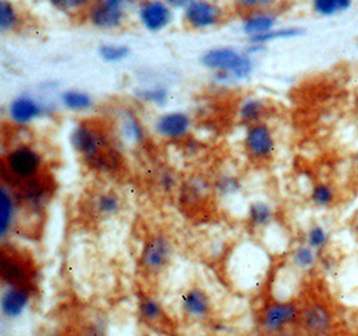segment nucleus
<instances>
[{"mask_svg":"<svg viewBox=\"0 0 358 336\" xmlns=\"http://www.w3.org/2000/svg\"><path fill=\"white\" fill-rule=\"evenodd\" d=\"M201 64L224 78L231 77L235 80L248 78L254 68L252 61L247 52L229 48H213L207 51L201 58Z\"/></svg>","mask_w":358,"mask_h":336,"instance_id":"f257e3e1","label":"nucleus"},{"mask_svg":"<svg viewBox=\"0 0 358 336\" xmlns=\"http://www.w3.org/2000/svg\"><path fill=\"white\" fill-rule=\"evenodd\" d=\"M70 144L86 160L96 162L97 168H109V163L105 161V154L109 152L106 149L108 138L98 129L86 124L76 126L70 134Z\"/></svg>","mask_w":358,"mask_h":336,"instance_id":"f03ea898","label":"nucleus"},{"mask_svg":"<svg viewBox=\"0 0 358 336\" xmlns=\"http://www.w3.org/2000/svg\"><path fill=\"white\" fill-rule=\"evenodd\" d=\"M301 307L293 300H275L266 305L261 316L262 330L267 334H279L296 326Z\"/></svg>","mask_w":358,"mask_h":336,"instance_id":"7ed1b4c3","label":"nucleus"},{"mask_svg":"<svg viewBox=\"0 0 358 336\" xmlns=\"http://www.w3.org/2000/svg\"><path fill=\"white\" fill-rule=\"evenodd\" d=\"M245 147L248 156L258 162L271 160L277 152L273 129L264 122L250 125L245 131Z\"/></svg>","mask_w":358,"mask_h":336,"instance_id":"20e7f679","label":"nucleus"},{"mask_svg":"<svg viewBox=\"0 0 358 336\" xmlns=\"http://www.w3.org/2000/svg\"><path fill=\"white\" fill-rule=\"evenodd\" d=\"M298 326L310 335H329L334 331L336 316L329 305L311 302L301 308Z\"/></svg>","mask_w":358,"mask_h":336,"instance_id":"39448f33","label":"nucleus"},{"mask_svg":"<svg viewBox=\"0 0 358 336\" xmlns=\"http://www.w3.org/2000/svg\"><path fill=\"white\" fill-rule=\"evenodd\" d=\"M4 162L11 176L17 180H31L42 168V157L35 149L27 145H20L13 149Z\"/></svg>","mask_w":358,"mask_h":336,"instance_id":"423d86ee","label":"nucleus"},{"mask_svg":"<svg viewBox=\"0 0 358 336\" xmlns=\"http://www.w3.org/2000/svg\"><path fill=\"white\" fill-rule=\"evenodd\" d=\"M222 8L211 0H194L184 10L185 23L196 30L211 29L222 20Z\"/></svg>","mask_w":358,"mask_h":336,"instance_id":"0eeeda50","label":"nucleus"},{"mask_svg":"<svg viewBox=\"0 0 358 336\" xmlns=\"http://www.w3.org/2000/svg\"><path fill=\"white\" fill-rule=\"evenodd\" d=\"M172 257L171 242L165 236H153L145 242L141 252V265L149 273H159L168 265Z\"/></svg>","mask_w":358,"mask_h":336,"instance_id":"6e6552de","label":"nucleus"},{"mask_svg":"<svg viewBox=\"0 0 358 336\" xmlns=\"http://www.w3.org/2000/svg\"><path fill=\"white\" fill-rule=\"evenodd\" d=\"M171 8L164 0H147L138 7V19L148 31H163L172 22Z\"/></svg>","mask_w":358,"mask_h":336,"instance_id":"1a4fd4ad","label":"nucleus"},{"mask_svg":"<svg viewBox=\"0 0 358 336\" xmlns=\"http://www.w3.org/2000/svg\"><path fill=\"white\" fill-rule=\"evenodd\" d=\"M45 108L35 98L29 96H17L8 108L10 119L17 125H27L42 117Z\"/></svg>","mask_w":358,"mask_h":336,"instance_id":"9d476101","label":"nucleus"},{"mask_svg":"<svg viewBox=\"0 0 358 336\" xmlns=\"http://www.w3.org/2000/svg\"><path fill=\"white\" fill-rule=\"evenodd\" d=\"M191 129V118L184 112H168L156 122V131L168 140L184 138Z\"/></svg>","mask_w":358,"mask_h":336,"instance_id":"9b49d317","label":"nucleus"},{"mask_svg":"<svg viewBox=\"0 0 358 336\" xmlns=\"http://www.w3.org/2000/svg\"><path fill=\"white\" fill-rule=\"evenodd\" d=\"M181 309L191 319H207L211 314V299L203 289H188L181 296Z\"/></svg>","mask_w":358,"mask_h":336,"instance_id":"f8f14e48","label":"nucleus"},{"mask_svg":"<svg viewBox=\"0 0 358 336\" xmlns=\"http://www.w3.org/2000/svg\"><path fill=\"white\" fill-rule=\"evenodd\" d=\"M29 303H30V293L27 289L17 287V286L8 287L1 295V300H0L1 314L8 319H17L26 311Z\"/></svg>","mask_w":358,"mask_h":336,"instance_id":"ddd939ff","label":"nucleus"},{"mask_svg":"<svg viewBox=\"0 0 358 336\" xmlns=\"http://www.w3.org/2000/svg\"><path fill=\"white\" fill-rule=\"evenodd\" d=\"M127 15L128 14H125L122 11L112 10L109 7L101 6L94 1H92L90 7H89V13H87V17H89L90 23L99 30L120 29L125 23Z\"/></svg>","mask_w":358,"mask_h":336,"instance_id":"4468645a","label":"nucleus"},{"mask_svg":"<svg viewBox=\"0 0 358 336\" xmlns=\"http://www.w3.org/2000/svg\"><path fill=\"white\" fill-rule=\"evenodd\" d=\"M277 24L278 16L275 14L259 10L245 17L243 22V32L250 39H252L266 32L273 31L274 29H277Z\"/></svg>","mask_w":358,"mask_h":336,"instance_id":"2eb2a0df","label":"nucleus"},{"mask_svg":"<svg viewBox=\"0 0 358 336\" xmlns=\"http://www.w3.org/2000/svg\"><path fill=\"white\" fill-rule=\"evenodd\" d=\"M290 258L294 270L301 273H308L314 271L318 267L321 254L313 249L306 242H303L294 248Z\"/></svg>","mask_w":358,"mask_h":336,"instance_id":"dca6fc26","label":"nucleus"},{"mask_svg":"<svg viewBox=\"0 0 358 336\" xmlns=\"http://www.w3.org/2000/svg\"><path fill=\"white\" fill-rule=\"evenodd\" d=\"M311 11L320 17H337L348 14L355 0H310Z\"/></svg>","mask_w":358,"mask_h":336,"instance_id":"f3484780","label":"nucleus"},{"mask_svg":"<svg viewBox=\"0 0 358 336\" xmlns=\"http://www.w3.org/2000/svg\"><path fill=\"white\" fill-rule=\"evenodd\" d=\"M337 189L329 182H317L310 192V203L318 209L333 208L337 203Z\"/></svg>","mask_w":358,"mask_h":336,"instance_id":"a211bd4d","label":"nucleus"},{"mask_svg":"<svg viewBox=\"0 0 358 336\" xmlns=\"http://www.w3.org/2000/svg\"><path fill=\"white\" fill-rule=\"evenodd\" d=\"M275 212L273 207L264 201H255L248 207V223L251 226L262 229L273 224Z\"/></svg>","mask_w":358,"mask_h":336,"instance_id":"6ab92c4d","label":"nucleus"},{"mask_svg":"<svg viewBox=\"0 0 358 336\" xmlns=\"http://www.w3.org/2000/svg\"><path fill=\"white\" fill-rule=\"evenodd\" d=\"M330 241H331V235L324 225H310L309 229L306 231L305 242L320 254L325 252L330 245Z\"/></svg>","mask_w":358,"mask_h":336,"instance_id":"aec40b11","label":"nucleus"},{"mask_svg":"<svg viewBox=\"0 0 358 336\" xmlns=\"http://www.w3.org/2000/svg\"><path fill=\"white\" fill-rule=\"evenodd\" d=\"M62 105L65 106L67 110L71 112H86L90 110L94 105L93 98L78 90H69L61 96Z\"/></svg>","mask_w":358,"mask_h":336,"instance_id":"412c9836","label":"nucleus"},{"mask_svg":"<svg viewBox=\"0 0 358 336\" xmlns=\"http://www.w3.org/2000/svg\"><path fill=\"white\" fill-rule=\"evenodd\" d=\"M266 105L261 99H255V98H250L245 101L241 106L239 110V117L241 119L250 125L262 122V118L266 114Z\"/></svg>","mask_w":358,"mask_h":336,"instance_id":"4be33fe9","label":"nucleus"},{"mask_svg":"<svg viewBox=\"0 0 358 336\" xmlns=\"http://www.w3.org/2000/svg\"><path fill=\"white\" fill-rule=\"evenodd\" d=\"M14 217V200L8 191L3 187L0 193V235L6 238Z\"/></svg>","mask_w":358,"mask_h":336,"instance_id":"5701e85b","label":"nucleus"},{"mask_svg":"<svg viewBox=\"0 0 358 336\" xmlns=\"http://www.w3.org/2000/svg\"><path fill=\"white\" fill-rule=\"evenodd\" d=\"M303 34H305V30L299 29V27H282V29H274L273 31L266 32L259 36H255V38L250 39V42L267 45L270 42L280 41V39H295V38L302 36Z\"/></svg>","mask_w":358,"mask_h":336,"instance_id":"b1692460","label":"nucleus"},{"mask_svg":"<svg viewBox=\"0 0 358 336\" xmlns=\"http://www.w3.org/2000/svg\"><path fill=\"white\" fill-rule=\"evenodd\" d=\"M121 207H122L121 198L112 192L99 194L96 201V210L99 216H103V217L117 214Z\"/></svg>","mask_w":358,"mask_h":336,"instance_id":"393cba45","label":"nucleus"},{"mask_svg":"<svg viewBox=\"0 0 358 336\" xmlns=\"http://www.w3.org/2000/svg\"><path fill=\"white\" fill-rule=\"evenodd\" d=\"M138 311H140L141 318L148 323H159L163 319V307L156 299H153L150 296L143 298L140 300Z\"/></svg>","mask_w":358,"mask_h":336,"instance_id":"a878e982","label":"nucleus"},{"mask_svg":"<svg viewBox=\"0 0 358 336\" xmlns=\"http://www.w3.org/2000/svg\"><path fill=\"white\" fill-rule=\"evenodd\" d=\"M131 54V50L124 45H102L98 48V55L103 62L118 64L127 59Z\"/></svg>","mask_w":358,"mask_h":336,"instance_id":"bb28decb","label":"nucleus"},{"mask_svg":"<svg viewBox=\"0 0 358 336\" xmlns=\"http://www.w3.org/2000/svg\"><path fill=\"white\" fill-rule=\"evenodd\" d=\"M17 24H19V15L15 7L10 1L1 0L0 1V31H13L15 30Z\"/></svg>","mask_w":358,"mask_h":336,"instance_id":"cd10ccee","label":"nucleus"},{"mask_svg":"<svg viewBox=\"0 0 358 336\" xmlns=\"http://www.w3.org/2000/svg\"><path fill=\"white\" fill-rule=\"evenodd\" d=\"M137 96H138L140 99L149 102V103H153V105H157V106H164L168 102L169 93H168V90L165 87L157 86V87H150V89L140 90L137 93Z\"/></svg>","mask_w":358,"mask_h":336,"instance_id":"c85d7f7f","label":"nucleus"},{"mask_svg":"<svg viewBox=\"0 0 358 336\" xmlns=\"http://www.w3.org/2000/svg\"><path fill=\"white\" fill-rule=\"evenodd\" d=\"M122 131H124V136L133 143H140L143 140L141 125L138 124L136 117H133L131 114L125 117V121L122 124Z\"/></svg>","mask_w":358,"mask_h":336,"instance_id":"c756f323","label":"nucleus"},{"mask_svg":"<svg viewBox=\"0 0 358 336\" xmlns=\"http://www.w3.org/2000/svg\"><path fill=\"white\" fill-rule=\"evenodd\" d=\"M50 4L62 13H77L90 6L93 0H49Z\"/></svg>","mask_w":358,"mask_h":336,"instance_id":"7c9ffc66","label":"nucleus"},{"mask_svg":"<svg viewBox=\"0 0 358 336\" xmlns=\"http://www.w3.org/2000/svg\"><path fill=\"white\" fill-rule=\"evenodd\" d=\"M93 1L101 6L109 7L112 10L122 11L125 14H129L134 7V0H93Z\"/></svg>","mask_w":358,"mask_h":336,"instance_id":"2f4dec72","label":"nucleus"},{"mask_svg":"<svg viewBox=\"0 0 358 336\" xmlns=\"http://www.w3.org/2000/svg\"><path fill=\"white\" fill-rule=\"evenodd\" d=\"M236 4L245 8H252V10H266L273 7L278 0H234Z\"/></svg>","mask_w":358,"mask_h":336,"instance_id":"473e14b6","label":"nucleus"},{"mask_svg":"<svg viewBox=\"0 0 358 336\" xmlns=\"http://www.w3.org/2000/svg\"><path fill=\"white\" fill-rule=\"evenodd\" d=\"M239 188H241V185H239V182L235 178H223L219 182V191L223 193V194L236 193L239 191Z\"/></svg>","mask_w":358,"mask_h":336,"instance_id":"72a5a7b5","label":"nucleus"},{"mask_svg":"<svg viewBox=\"0 0 358 336\" xmlns=\"http://www.w3.org/2000/svg\"><path fill=\"white\" fill-rule=\"evenodd\" d=\"M160 184H162V187H163L165 191H171L176 185V178H175L172 173L166 172V173H164L163 176H162Z\"/></svg>","mask_w":358,"mask_h":336,"instance_id":"f704fd0d","label":"nucleus"},{"mask_svg":"<svg viewBox=\"0 0 358 336\" xmlns=\"http://www.w3.org/2000/svg\"><path fill=\"white\" fill-rule=\"evenodd\" d=\"M172 8H182L185 10L194 0H164Z\"/></svg>","mask_w":358,"mask_h":336,"instance_id":"c9c22d12","label":"nucleus"}]
</instances>
